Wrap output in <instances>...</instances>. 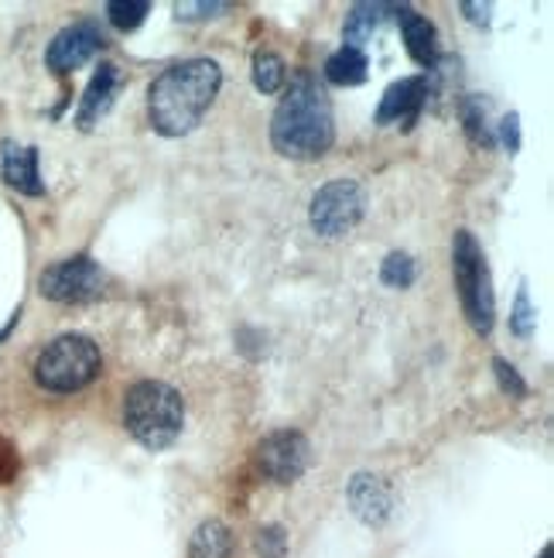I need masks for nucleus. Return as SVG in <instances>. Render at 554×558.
<instances>
[{
	"label": "nucleus",
	"mask_w": 554,
	"mask_h": 558,
	"mask_svg": "<svg viewBox=\"0 0 554 558\" xmlns=\"http://www.w3.org/2000/svg\"><path fill=\"white\" fill-rule=\"evenodd\" d=\"M100 350H96L93 339L79 336V332H69L52 339L35 360V380L52 395H72L86 387L89 380L100 377Z\"/></svg>",
	"instance_id": "obj_4"
},
{
	"label": "nucleus",
	"mask_w": 554,
	"mask_h": 558,
	"mask_svg": "<svg viewBox=\"0 0 554 558\" xmlns=\"http://www.w3.org/2000/svg\"><path fill=\"white\" fill-rule=\"evenodd\" d=\"M397 24H401V35H404V45H407V56H411L418 65H431L435 62V24L428 17H421L418 11L411 8H397Z\"/></svg>",
	"instance_id": "obj_13"
},
{
	"label": "nucleus",
	"mask_w": 554,
	"mask_h": 558,
	"mask_svg": "<svg viewBox=\"0 0 554 558\" xmlns=\"http://www.w3.org/2000/svg\"><path fill=\"white\" fill-rule=\"evenodd\" d=\"M380 278H383V284H391V288H407L415 281V260L407 254H391L387 260H383Z\"/></svg>",
	"instance_id": "obj_20"
},
{
	"label": "nucleus",
	"mask_w": 554,
	"mask_h": 558,
	"mask_svg": "<svg viewBox=\"0 0 554 558\" xmlns=\"http://www.w3.org/2000/svg\"><path fill=\"white\" fill-rule=\"evenodd\" d=\"M463 113H466V131H469V137H472L476 144H493V137H490V134H487V128H483V124H487L483 107L469 100Z\"/></svg>",
	"instance_id": "obj_24"
},
{
	"label": "nucleus",
	"mask_w": 554,
	"mask_h": 558,
	"mask_svg": "<svg viewBox=\"0 0 554 558\" xmlns=\"http://www.w3.org/2000/svg\"><path fill=\"white\" fill-rule=\"evenodd\" d=\"M463 11H469V17L476 24H487L490 21V8H476V4H463Z\"/></svg>",
	"instance_id": "obj_28"
},
{
	"label": "nucleus",
	"mask_w": 554,
	"mask_h": 558,
	"mask_svg": "<svg viewBox=\"0 0 554 558\" xmlns=\"http://www.w3.org/2000/svg\"><path fill=\"white\" fill-rule=\"evenodd\" d=\"M188 558H233V538L223 521H202L188 545Z\"/></svg>",
	"instance_id": "obj_15"
},
{
	"label": "nucleus",
	"mask_w": 554,
	"mask_h": 558,
	"mask_svg": "<svg viewBox=\"0 0 554 558\" xmlns=\"http://www.w3.org/2000/svg\"><path fill=\"white\" fill-rule=\"evenodd\" d=\"M452 275H455V288H459L463 312H466L469 326L479 336H490L493 315H496L493 278L487 268V257H483V251H479L476 236L469 230H459L452 240Z\"/></svg>",
	"instance_id": "obj_5"
},
{
	"label": "nucleus",
	"mask_w": 554,
	"mask_h": 558,
	"mask_svg": "<svg viewBox=\"0 0 554 558\" xmlns=\"http://www.w3.org/2000/svg\"><path fill=\"white\" fill-rule=\"evenodd\" d=\"M14 470H17V456H14L11 442L0 439V483H11Z\"/></svg>",
	"instance_id": "obj_26"
},
{
	"label": "nucleus",
	"mask_w": 554,
	"mask_h": 558,
	"mask_svg": "<svg viewBox=\"0 0 554 558\" xmlns=\"http://www.w3.org/2000/svg\"><path fill=\"white\" fill-rule=\"evenodd\" d=\"M325 80L335 86H359L367 80V56L356 52V48H340L335 56H329L325 62Z\"/></svg>",
	"instance_id": "obj_17"
},
{
	"label": "nucleus",
	"mask_w": 554,
	"mask_h": 558,
	"mask_svg": "<svg viewBox=\"0 0 554 558\" xmlns=\"http://www.w3.org/2000/svg\"><path fill=\"white\" fill-rule=\"evenodd\" d=\"M226 11V4H175V14L178 17H212V14H220Z\"/></svg>",
	"instance_id": "obj_25"
},
{
	"label": "nucleus",
	"mask_w": 554,
	"mask_h": 558,
	"mask_svg": "<svg viewBox=\"0 0 554 558\" xmlns=\"http://www.w3.org/2000/svg\"><path fill=\"white\" fill-rule=\"evenodd\" d=\"M541 558H551V545H547V548L541 551Z\"/></svg>",
	"instance_id": "obj_29"
},
{
	"label": "nucleus",
	"mask_w": 554,
	"mask_h": 558,
	"mask_svg": "<svg viewBox=\"0 0 554 558\" xmlns=\"http://www.w3.org/2000/svg\"><path fill=\"white\" fill-rule=\"evenodd\" d=\"M287 551V535L281 524H268L257 531V555L260 558H284Z\"/></svg>",
	"instance_id": "obj_21"
},
{
	"label": "nucleus",
	"mask_w": 554,
	"mask_h": 558,
	"mask_svg": "<svg viewBox=\"0 0 554 558\" xmlns=\"http://www.w3.org/2000/svg\"><path fill=\"white\" fill-rule=\"evenodd\" d=\"M182 422H185V404L175 387H168L161 380H140L124 395V428L144 449L151 452L168 449L178 439Z\"/></svg>",
	"instance_id": "obj_3"
},
{
	"label": "nucleus",
	"mask_w": 554,
	"mask_h": 558,
	"mask_svg": "<svg viewBox=\"0 0 554 558\" xmlns=\"http://www.w3.org/2000/svg\"><path fill=\"white\" fill-rule=\"evenodd\" d=\"M113 93H116V65L103 62L100 72L93 76V83L86 86V96H83V107H79V117H76V124L83 131H89L96 120H100L110 104H113Z\"/></svg>",
	"instance_id": "obj_14"
},
{
	"label": "nucleus",
	"mask_w": 554,
	"mask_h": 558,
	"mask_svg": "<svg viewBox=\"0 0 554 558\" xmlns=\"http://www.w3.org/2000/svg\"><path fill=\"white\" fill-rule=\"evenodd\" d=\"M287 80V69H284V59L274 56V52H257L254 56V86L260 93H278Z\"/></svg>",
	"instance_id": "obj_18"
},
{
	"label": "nucleus",
	"mask_w": 554,
	"mask_h": 558,
	"mask_svg": "<svg viewBox=\"0 0 554 558\" xmlns=\"http://www.w3.org/2000/svg\"><path fill=\"white\" fill-rule=\"evenodd\" d=\"M383 11H391L387 4H356L346 17V48H356V52H364V45L373 38V32L380 28L383 21Z\"/></svg>",
	"instance_id": "obj_16"
},
{
	"label": "nucleus",
	"mask_w": 554,
	"mask_h": 558,
	"mask_svg": "<svg viewBox=\"0 0 554 558\" xmlns=\"http://www.w3.org/2000/svg\"><path fill=\"white\" fill-rule=\"evenodd\" d=\"M148 11H151L148 0H110L107 4L113 28H120V32H134L137 24L148 17Z\"/></svg>",
	"instance_id": "obj_19"
},
{
	"label": "nucleus",
	"mask_w": 554,
	"mask_h": 558,
	"mask_svg": "<svg viewBox=\"0 0 554 558\" xmlns=\"http://www.w3.org/2000/svg\"><path fill=\"white\" fill-rule=\"evenodd\" d=\"M0 172L4 182L24 196H41V172H38V151L35 148H21V144H4L0 148Z\"/></svg>",
	"instance_id": "obj_11"
},
{
	"label": "nucleus",
	"mask_w": 554,
	"mask_h": 558,
	"mask_svg": "<svg viewBox=\"0 0 554 558\" xmlns=\"http://www.w3.org/2000/svg\"><path fill=\"white\" fill-rule=\"evenodd\" d=\"M103 45L107 41H103L100 24L79 21V24H69V28H62L52 38V45H48V52H45V62H48V69H56V72H72V69H79L83 62H89Z\"/></svg>",
	"instance_id": "obj_9"
},
{
	"label": "nucleus",
	"mask_w": 554,
	"mask_h": 558,
	"mask_svg": "<svg viewBox=\"0 0 554 558\" xmlns=\"http://www.w3.org/2000/svg\"><path fill=\"white\" fill-rule=\"evenodd\" d=\"M534 323H538V315L531 308V299H527V288L517 291V305H514V315H510V329L517 336H531L534 332Z\"/></svg>",
	"instance_id": "obj_22"
},
{
	"label": "nucleus",
	"mask_w": 554,
	"mask_h": 558,
	"mask_svg": "<svg viewBox=\"0 0 554 558\" xmlns=\"http://www.w3.org/2000/svg\"><path fill=\"white\" fill-rule=\"evenodd\" d=\"M349 504H353V511L359 521H367V524H383L391 514V487L383 483L380 476H370V473H359L353 480V487H349Z\"/></svg>",
	"instance_id": "obj_12"
},
{
	"label": "nucleus",
	"mask_w": 554,
	"mask_h": 558,
	"mask_svg": "<svg viewBox=\"0 0 554 558\" xmlns=\"http://www.w3.org/2000/svg\"><path fill=\"white\" fill-rule=\"evenodd\" d=\"M364 209H367V192L349 179H340L316 192L308 220L322 236H343L364 220Z\"/></svg>",
	"instance_id": "obj_6"
},
{
	"label": "nucleus",
	"mask_w": 554,
	"mask_h": 558,
	"mask_svg": "<svg viewBox=\"0 0 554 558\" xmlns=\"http://www.w3.org/2000/svg\"><path fill=\"white\" fill-rule=\"evenodd\" d=\"M223 83V69L212 59H188L164 69L148 89L151 128L164 137H182L199 124Z\"/></svg>",
	"instance_id": "obj_1"
},
{
	"label": "nucleus",
	"mask_w": 554,
	"mask_h": 558,
	"mask_svg": "<svg viewBox=\"0 0 554 558\" xmlns=\"http://www.w3.org/2000/svg\"><path fill=\"white\" fill-rule=\"evenodd\" d=\"M493 371H496V380H500V391L503 395H510V398H524L527 395V384L520 380V374L510 367V363L507 360H493Z\"/></svg>",
	"instance_id": "obj_23"
},
{
	"label": "nucleus",
	"mask_w": 554,
	"mask_h": 558,
	"mask_svg": "<svg viewBox=\"0 0 554 558\" xmlns=\"http://www.w3.org/2000/svg\"><path fill=\"white\" fill-rule=\"evenodd\" d=\"M38 284H41L45 299L79 305V302H93L100 295L107 284V275L100 271V264L89 257H69V260L52 264V268H45Z\"/></svg>",
	"instance_id": "obj_7"
},
{
	"label": "nucleus",
	"mask_w": 554,
	"mask_h": 558,
	"mask_svg": "<svg viewBox=\"0 0 554 558\" xmlns=\"http://www.w3.org/2000/svg\"><path fill=\"white\" fill-rule=\"evenodd\" d=\"M503 141H507V148H510V151H517V148H520L517 117H507V120H503Z\"/></svg>",
	"instance_id": "obj_27"
},
{
	"label": "nucleus",
	"mask_w": 554,
	"mask_h": 558,
	"mask_svg": "<svg viewBox=\"0 0 554 558\" xmlns=\"http://www.w3.org/2000/svg\"><path fill=\"white\" fill-rule=\"evenodd\" d=\"M257 466L274 483H295L308 470V439L301 432H271L257 446Z\"/></svg>",
	"instance_id": "obj_8"
},
{
	"label": "nucleus",
	"mask_w": 554,
	"mask_h": 558,
	"mask_svg": "<svg viewBox=\"0 0 554 558\" xmlns=\"http://www.w3.org/2000/svg\"><path fill=\"white\" fill-rule=\"evenodd\" d=\"M424 96H428V83L421 76L411 80H401L394 83L387 93H383L380 110H377V124H404L411 128L421 107H424Z\"/></svg>",
	"instance_id": "obj_10"
},
{
	"label": "nucleus",
	"mask_w": 554,
	"mask_h": 558,
	"mask_svg": "<svg viewBox=\"0 0 554 558\" xmlns=\"http://www.w3.org/2000/svg\"><path fill=\"white\" fill-rule=\"evenodd\" d=\"M335 124L325 86L311 72H295L271 120V141L284 158L311 161L332 148Z\"/></svg>",
	"instance_id": "obj_2"
}]
</instances>
